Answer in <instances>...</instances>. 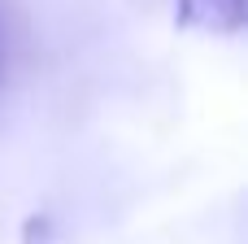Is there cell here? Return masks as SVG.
I'll list each match as a JSON object with an SVG mask.
<instances>
[{"label":"cell","instance_id":"obj_1","mask_svg":"<svg viewBox=\"0 0 248 244\" xmlns=\"http://www.w3.org/2000/svg\"><path fill=\"white\" fill-rule=\"evenodd\" d=\"M244 0H174V22L183 31H209V35H235L244 26Z\"/></svg>","mask_w":248,"mask_h":244},{"label":"cell","instance_id":"obj_2","mask_svg":"<svg viewBox=\"0 0 248 244\" xmlns=\"http://www.w3.org/2000/svg\"><path fill=\"white\" fill-rule=\"evenodd\" d=\"M48 231H52V218H48V214H44V218L35 214V218H26V227H22L26 244H44V240H48Z\"/></svg>","mask_w":248,"mask_h":244},{"label":"cell","instance_id":"obj_3","mask_svg":"<svg viewBox=\"0 0 248 244\" xmlns=\"http://www.w3.org/2000/svg\"><path fill=\"white\" fill-rule=\"evenodd\" d=\"M0 70H4V48H0Z\"/></svg>","mask_w":248,"mask_h":244}]
</instances>
